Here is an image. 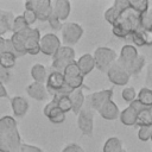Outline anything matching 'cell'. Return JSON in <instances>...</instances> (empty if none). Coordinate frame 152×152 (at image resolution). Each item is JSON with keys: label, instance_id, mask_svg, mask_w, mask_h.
Instances as JSON below:
<instances>
[{"label": "cell", "instance_id": "obj_1", "mask_svg": "<svg viewBox=\"0 0 152 152\" xmlns=\"http://www.w3.org/2000/svg\"><path fill=\"white\" fill-rule=\"evenodd\" d=\"M21 137L17 121L13 116L4 115L0 118V148L7 152H20Z\"/></svg>", "mask_w": 152, "mask_h": 152}, {"label": "cell", "instance_id": "obj_2", "mask_svg": "<svg viewBox=\"0 0 152 152\" xmlns=\"http://www.w3.org/2000/svg\"><path fill=\"white\" fill-rule=\"evenodd\" d=\"M141 15L135 13L132 8H126L118 18L114 25H112V32L118 38L131 37L134 32L141 30L140 25Z\"/></svg>", "mask_w": 152, "mask_h": 152}, {"label": "cell", "instance_id": "obj_3", "mask_svg": "<svg viewBox=\"0 0 152 152\" xmlns=\"http://www.w3.org/2000/svg\"><path fill=\"white\" fill-rule=\"evenodd\" d=\"M94 62H95V68L99 69L102 72H106L112 64H114L118 59V55L115 50L107 48V46H99L95 49L94 53Z\"/></svg>", "mask_w": 152, "mask_h": 152}, {"label": "cell", "instance_id": "obj_4", "mask_svg": "<svg viewBox=\"0 0 152 152\" xmlns=\"http://www.w3.org/2000/svg\"><path fill=\"white\" fill-rule=\"evenodd\" d=\"M45 87L51 96L59 95V94H66L69 95L72 90H70L65 84V78L63 72L59 71H51L48 74V78L45 82Z\"/></svg>", "mask_w": 152, "mask_h": 152}, {"label": "cell", "instance_id": "obj_5", "mask_svg": "<svg viewBox=\"0 0 152 152\" xmlns=\"http://www.w3.org/2000/svg\"><path fill=\"white\" fill-rule=\"evenodd\" d=\"M74 61H76L75 59V50L71 46L62 45L52 57V63H51L52 70L63 72L65 66Z\"/></svg>", "mask_w": 152, "mask_h": 152}, {"label": "cell", "instance_id": "obj_6", "mask_svg": "<svg viewBox=\"0 0 152 152\" xmlns=\"http://www.w3.org/2000/svg\"><path fill=\"white\" fill-rule=\"evenodd\" d=\"M61 33H62V42L64 43V45L71 46V45L77 44L80 39L82 38L83 27L77 23L66 21L63 24L61 28Z\"/></svg>", "mask_w": 152, "mask_h": 152}, {"label": "cell", "instance_id": "obj_7", "mask_svg": "<svg viewBox=\"0 0 152 152\" xmlns=\"http://www.w3.org/2000/svg\"><path fill=\"white\" fill-rule=\"evenodd\" d=\"M63 75L65 78V84L70 90H76V89H81L83 87V82H84V76L81 74L76 61L71 62L70 64H68L65 66V69L63 70Z\"/></svg>", "mask_w": 152, "mask_h": 152}, {"label": "cell", "instance_id": "obj_8", "mask_svg": "<svg viewBox=\"0 0 152 152\" xmlns=\"http://www.w3.org/2000/svg\"><path fill=\"white\" fill-rule=\"evenodd\" d=\"M25 10H32L37 20L48 21L49 17L52 14V1L51 0H28L25 2Z\"/></svg>", "mask_w": 152, "mask_h": 152}, {"label": "cell", "instance_id": "obj_9", "mask_svg": "<svg viewBox=\"0 0 152 152\" xmlns=\"http://www.w3.org/2000/svg\"><path fill=\"white\" fill-rule=\"evenodd\" d=\"M77 126L83 135L90 137L94 132V110L83 107L77 114Z\"/></svg>", "mask_w": 152, "mask_h": 152}, {"label": "cell", "instance_id": "obj_10", "mask_svg": "<svg viewBox=\"0 0 152 152\" xmlns=\"http://www.w3.org/2000/svg\"><path fill=\"white\" fill-rule=\"evenodd\" d=\"M61 46H62L61 39L55 33H45L44 36H42L40 42H39L40 52L50 57H53V55L57 52V50Z\"/></svg>", "mask_w": 152, "mask_h": 152}, {"label": "cell", "instance_id": "obj_11", "mask_svg": "<svg viewBox=\"0 0 152 152\" xmlns=\"http://www.w3.org/2000/svg\"><path fill=\"white\" fill-rule=\"evenodd\" d=\"M106 74H107L109 82L115 86H126L131 78V75L118 62L112 64L109 66V69L106 71Z\"/></svg>", "mask_w": 152, "mask_h": 152}, {"label": "cell", "instance_id": "obj_12", "mask_svg": "<svg viewBox=\"0 0 152 152\" xmlns=\"http://www.w3.org/2000/svg\"><path fill=\"white\" fill-rule=\"evenodd\" d=\"M30 30H31V27H28L26 30H23L20 32L12 33V36L10 38L13 53L17 57H23V56L27 55L26 49H25V42H26V38H27V34H28Z\"/></svg>", "mask_w": 152, "mask_h": 152}, {"label": "cell", "instance_id": "obj_13", "mask_svg": "<svg viewBox=\"0 0 152 152\" xmlns=\"http://www.w3.org/2000/svg\"><path fill=\"white\" fill-rule=\"evenodd\" d=\"M112 96H113V89H103L95 91L90 94L88 97V107L97 112L107 101L112 100Z\"/></svg>", "mask_w": 152, "mask_h": 152}, {"label": "cell", "instance_id": "obj_14", "mask_svg": "<svg viewBox=\"0 0 152 152\" xmlns=\"http://www.w3.org/2000/svg\"><path fill=\"white\" fill-rule=\"evenodd\" d=\"M129 7V4H128V0H115L113 2V5L110 7H108L103 14L104 17V20L107 23H109L110 25H114L115 21L118 20L119 15L126 10Z\"/></svg>", "mask_w": 152, "mask_h": 152}, {"label": "cell", "instance_id": "obj_15", "mask_svg": "<svg viewBox=\"0 0 152 152\" xmlns=\"http://www.w3.org/2000/svg\"><path fill=\"white\" fill-rule=\"evenodd\" d=\"M40 31L36 27H31L26 42H25V49H26V53L28 55H38L40 52V48H39V42H40Z\"/></svg>", "mask_w": 152, "mask_h": 152}, {"label": "cell", "instance_id": "obj_16", "mask_svg": "<svg viewBox=\"0 0 152 152\" xmlns=\"http://www.w3.org/2000/svg\"><path fill=\"white\" fill-rule=\"evenodd\" d=\"M139 56L138 53V50L134 45L132 44H125L121 50H120V55L116 59V62L122 66V68H126L128 64H131L137 57Z\"/></svg>", "mask_w": 152, "mask_h": 152}, {"label": "cell", "instance_id": "obj_17", "mask_svg": "<svg viewBox=\"0 0 152 152\" xmlns=\"http://www.w3.org/2000/svg\"><path fill=\"white\" fill-rule=\"evenodd\" d=\"M26 93L30 97L37 101H45L50 96L46 87L44 83H38V82H32L26 87Z\"/></svg>", "mask_w": 152, "mask_h": 152}, {"label": "cell", "instance_id": "obj_18", "mask_svg": "<svg viewBox=\"0 0 152 152\" xmlns=\"http://www.w3.org/2000/svg\"><path fill=\"white\" fill-rule=\"evenodd\" d=\"M71 12V5L68 0H55L52 1V13L61 20L64 21L69 18Z\"/></svg>", "mask_w": 152, "mask_h": 152}, {"label": "cell", "instance_id": "obj_19", "mask_svg": "<svg viewBox=\"0 0 152 152\" xmlns=\"http://www.w3.org/2000/svg\"><path fill=\"white\" fill-rule=\"evenodd\" d=\"M97 113L100 114V116L104 120H116L119 116H120V110H119V107L118 104L113 101V100H109L107 101L99 110Z\"/></svg>", "mask_w": 152, "mask_h": 152}, {"label": "cell", "instance_id": "obj_20", "mask_svg": "<svg viewBox=\"0 0 152 152\" xmlns=\"http://www.w3.org/2000/svg\"><path fill=\"white\" fill-rule=\"evenodd\" d=\"M11 107H12L13 114L17 118H23L27 114L30 109V103L23 96H13L11 99Z\"/></svg>", "mask_w": 152, "mask_h": 152}, {"label": "cell", "instance_id": "obj_21", "mask_svg": "<svg viewBox=\"0 0 152 152\" xmlns=\"http://www.w3.org/2000/svg\"><path fill=\"white\" fill-rule=\"evenodd\" d=\"M76 64L81 71V74L83 76H87L88 74H90L94 69H95V62H94V57L90 53H83L77 61Z\"/></svg>", "mask_w": 152, "mask_h": 152}, {"label": "cell", "instance_id": "obj_22", "mask_svg": "<svg viewBox=\"0 0 152 152\" xmlns=\"http://www.w3.org/2000/svg\"><path fill=\"white\" fill-rule=\"evenodd\" d=\"M69 97L71 101V112H74V114L77 115L80 113V110L83 108L84 102H86V96H84L82 88L71 91L69 94Z\"/></svg>", "mask_w": 152, "mask_h": 152}, {"label": "cell", "instance_id": "obj_23", "mask_svg": "<svg viewBox=\"0 0 152 152\" xmlns=\"http://www.w3.org/2000/svg\"><path fill=\"white\" fill-rule=\"evenodd\" d=\"M31 77L33 78V82H38V83H44L46 82L48 78V70L45 68V65L40 64V63H36L32 65L31 70H30Z\"/></svg>", "mask_w": 152, "mask_h": 152}, {"label": "cell", "instance_id": "obj_24", "mask_svg": "<svg viewBox=\"0 0 152 152\" xmlns=\"http://www.w3.org/2000/svg\"><path fill=\"white\" fill-rule=\"evenodd\" d=\"M121 124H124L125 126H134L137 124V119H138V113L131 107H126L124 110L120 112V116H119Z\"/></svg>", "mask_w": 152, "mask_h": 152}, {"label": "cell", "instance_id": "obj_25", "mask_svg": "<svg viewBox=\"0 0 152 152\" xmlns=\"http://www.w3.org/2000/svg\"><path fill=\"white\" fill-rule=\"evenodd\" d=\"M13 13L0 10V37H2L6 32L11 31L12 28V21H13Z\"/></svg>", "mask_w": 152, "mask_h": 152}, {"label": "cell", "instance_id": "obj_26", "mask_svg": "<svg viewBox=\"0 0 152 152\" xmlns=\"http://www.w3.org/2000/svg\"><path fill=\"white\" fill-rule=\"evenodd\" d=\"M145 64H146V59H145V57L144 56H141V55H139L131 64H128L126 68H124L131 76H134V75H138V74H140L141 72V70H142V68L145 66Z\"/></svg>", "mask_w": 152, "mask_h": 152}, {"label": "cell", "instance_id": "obj_27", "mask_svg": "<svg viewBox=\"0 0 152 152\" xmlns=\"http://www.w3.org/2000/svg\"><path fill=\"white\" fill-rule=\"evenodd\" d=\"M17 56L11 52V51H4L0 53V66L6 69V70H11L17 62Z\"/></svg>", "mask_w": 152, "mask_h": 152}, {"label": "cell", "instance_id": "obj_28", "mask_svg": "<svg viewBox=\"0 0 152 152\" xmlns=\"http://www.w3.org/2000/svg\"><path fill=\"white\" fill-rule=\"evenodd\" d=\"M122 150V141L116 137L108 138L102 147V152H120Z\"/></svg>", "mask_w": 152, "mask_h": 152}, {"label": "cell", "instance_id": "obj_29", "mask_svg": "<svg viewBox=\"0 0 152 152\" xmlns=\"http://www.w3.org/2000/svg\"><path fill=\"white\" fill-rule=\"evenodd\" d=\"M137 126L142 127V126H152V106L146 107L142 112L138 114L137 119Z\"/></svg>", "mask_w": 152, "mask_h": 152}, {"label": "cell", "instance_id": "obj_30", "mask_svg": "<svg viewBox=\"0 0 152 152\" xmlns=\"http://www.w3.org/2000/svg\"><path fill=\"white\" fill-rule=\"evenodd\" d=\"M129 8H132L135 13L142 15L150 10V2L148 0H128Z\"/></svg>", "mask_w": 152, "mask_h": 152}, {"label": "cell", "instance_id": "obj_31", "mask_svg": "<svg viewBox=\"0 0 152 152\" xmlns=\"http://www.w3.org/2000/svg\"><path fill=\"white\" fill-rule=\"evenodd\" d=\"M57 99V108L61 109L63 113H68L71 110V101L69 95L66 94H59V95H53Z\"/></svg>", "mask_w": 152, "mask_h": 152}, {"label": "cell", "instance_id": "obj_32", "mask_svg": "<svg viewBox=\"0 0 152 152\" xmlns=\"http://www.w3.org/2000/svg\"><path fill=\"white\" fill-rule=\"evenodd\" d=\"M137 100L142 103L146 107H151L152 106V90L144 87L139 90V93L137 94Z\"/></svg>", "mask_w": 152, "mask_h": 152}, {"label": "cell", "instance_id": "obj_33", "mask_svg": "<svg viewBox=\"0 0 152 152\" xmlns=\"http://www.w3.org/2000/svg\"><path fill=\"white\" fill-rule=\"evenodd\" d=\"M28 27H31V26L27 25V23L25 21L24 17L20 14V15H17V17L13 18L11 31H12L13 33H15V32H20V31H23V30H26V28H28Z\"/></svg>", "mask_w": 152, "mask_h": 152}, {"label": "cell", "instance_id": "obj_34", "mask_svg": "<svg viewBox=\"0 0 152 152\" xmlns=\"http://www.w3.org/2000/svg\"><path fill=\"white\" fill-rule=\"evenodd\" d=\"M65 113H63L61 109H58L57 107L56 108H53L51 112H50V114L48 115V119L52 122V124H56V125H58V124H63L64 121H65Z\"/></svg>", "mask_w": 152, "mask_h": 152}, {"label": "cell", "instance_id": "obj_35", "mask_svg": "<svg viewBox=\"0 0 152 152\" xmlns=\"http://www.w3.org/2000/svg\"><path fill=\"white\" fill-rule=\"evenodd\" d=\"M121 96H122L124 101H126L129 104L131 102L137 100V91L133 87H125L121 91Z\"/></svg>", "mask_w": 152, "mask_h": 152}, {"label": "cell", "instance_id": "obj_36", "mask_svg": "<svg viewBox=\"0 0 152 152\" xmlns=\"http://www.w3.org/2000/svg\"><path fill=\"white\" fill-rule=\"evenodd\" d=\"M140 25L141 30H152V8H150L146 13L141 15Z\"/></svg>", "mask_w": 152, "mask_h": 152}, {"label": "cell", "instance_id": "obj_37", "mask_svg": "<svg viewBox=\"0 0 152 152\" xmlns=\"http://www.w3.org/2000/svg\"><path fill=\"white\" fill-rule=\"evenodd\" d=\"M152 134V126H142L138 129V139L141 141H148L151 140Z\"/></svg>", "mask_w": 152, "mask_h": 152}, {"label": "cell", "instance_id": "obj_38", "mask_svg": "<svg viewBox=\"0 0 152 152\" xmlns=\"http://www.w3.org/2000/svg\"><path fill=\"white\" fill-rule=\"evenodd\" d=\"M48 23H49L50 27H51L53 31H61V28H62V26H63V23H62V21H61L53 13L49 17Z\"/></svg>", "mask_w": 152, "mask_h": 152}, {"label": "cell", "instance_id": "obj_39", "mask_svg": "<svg viewBox=\"0 0 152 152\" xmlns=\"http://www.w3.org/2000/svg\"><path fill=\"white\" fill-rule=\"evenodd\" d=\"M21 15L24 17V19H25V21L27 23L28 26H31L32 24H34L37 21V15L32 10H25Z\"/></svg>", "mask_w": 152, "mask_h": 152}, {"label": "cell", "instance_id": "obj_40", "mask_svg": "<svg viewBox=\"0 0 152 152\" xmlns=\"http://www.w3.org/2000/svg\"><path fill=\"white\" fill-rule=\"evenodd\" d=\"M56 107H57V99H56L55 96H52L51 101H49V102L44 106V108H43V114L48 118V115L50 114V112H51L53 108H56Z\"/></svg>", "mask_w": 152, "mask_h": 152}, {"label": "cell", "instance_id": "obj_41", "mask_svg": "<svg viewBox=\"0 0 152 152\" xmlns=\"http://www.w3.org/2000/svg\"><path fill=\"white\" fill-rule=\"evenodd\" d=\"M142 40H144V45L151 46L152 45V30H140Z\"/></svg>", "mask_w": 152, "mask_h": 152}, {"label": "cell", "instance_id": "obj_42", "mask_svg": "<svg viewBox=\"0 0 152 152\" xmlns=\"http://www.w3.org/2000/svg\"><path fill=\"white\" fill-rule=\"evenodd\" d=\"M145 87L152 90V63L147 65L146 76H145Z\"/></svg>", "mask_w": 152, "mask_h": 152}, {"label": "cell", "instance_id": "obj_43", "mask_svg": "<svg viewBox=\"0 0 152 152\" xmlns=\"http://www.w3.org/2000/svg\"><path fill=\"white\" fill-rule=\"evenodd\" d=\"M62 152H84V150L80 145H77L75 142H70L63 147Z\"/></svg>", "mask_w": 152, "mask_h": 152}, {"label": "cell", "instance_id": "obj_44", "mask_svg": "<svg viewBox=\"0 0 152 152\" xmlns=\"http://www.w3.org/2000/svg\"><path fill=\"white\" fill-rule=\"evenodd\" d=\"M20 152H44V151L38 146H33L30 144H21Z\"/></svg>", "mask_w": 152, "mask_h": 152}, {"label": "cell", "instance_id": "obj_45", "mask_svg": "<svg viewBox=\"0 0 152 152\" xmlns=\"http://www.w3.org/2000/svg\"><path fill=\"white\" fill-rule=\"evenodd\" d=\"M11 80V71L10 70H6L4 68L0 66V82H2L4 84L7 83L8 81Z\"/></svg>", "mask_w": 152, "mask_h": 152}, {"label": "cell", "instance_id": "obj_46", "mask_svg": "<svg viewBox=\"0 0 152 152\" xmlns=\"http://www.w3.org/2000/svg\"><path fill=\"white\" fill-rule=\"evenodd\" d=\"M128 106H131V107H132V108H133L138 114H139L140 112H142V110L146 108V106H144L142 103H140L138 100H134V101H133V102H131Z\"/></svg>", "mask_w": 152, "mask_h": 152}, {"label": "cell", "instance_id": "obj_47", "mask_svg": "<svg viewBox=\"0 0 152 152\" xmlns=\"http://www.w3.org/2000/svg\"><path fill=\"white\" fill-rule=\"evenodd\" d=\"M0 99H8L7 90H6L5 84L2 82H0Z\"/></svg>", "mask_w": 152, "mask_h": 152}, {"label": "cell", "instance_id": "obj_48", "mask_svg": "<svg viewBox=\"0 0 152 152\" xmlns=\"http://www.w3.org/2000/svg\"><path fill=\"white\" fill-rule=\"evenodd\" d=\"M5 43H6V39H5L4 37H0V53L4 52V51H6V45H5Z\"/></svg>", "mask_w": 152, "mask_h": 152}, {"label": "cell", "instance_id": "obj_49", "mask_svg": "<svg viewBox=\"0 0 152 152\" xmlns=\"http://www.w3.org/2000/svg\"><path fill=\"white\" fill-rule=\"evenodd\" d=\"M0 152H7V151H5V150H2V148H0Z\"/></svg>", "mask_w": 152, "mask_h": 152}, {"label": "cell", "instance_id": "obj_50", "mask_svg": "<svg viewBox=\"0 0 152 152\" xmlns=\"http://www.w3.org/2000/svg\"><path fill=\"white\" fill-rule=\"evenodd\" d=\"M151 141H152V134H151Z\"/></svg>", "mask_w": 152, "mask_h": 152}, {"label": "cell", "instance_id": "obj_51", "mask_svg": "<svg viewBox=\"0 0 152 152\" xmlns=\"http://www.w3.org/2000/svg\"><path fill=\"white\" fill-rule=\"evenodd\" d=\"M120 152H125V151H124V150H122V151H120Z\"/></svg>", "mask_w": 152, "mask_h": 152}]
</instances>
